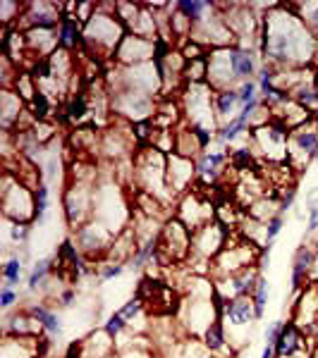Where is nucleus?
Wrapping results in <instances>:
<instances>
[{"label": "nucleus", "mask_w": 318, "mask_h": 358, "mask_svg": "<svg viewBox=\"0 0 318 358\" xmlns=\"http://www.w3.org/2000/svg\"><path fill=\"white\" fill-rule=\"evenodd\" d=\"M237 93H239V103L246 106V103H251L254 98H259V81L256 79L242 81V84L237 86Z\"/></svg>", "instance_id": "nucleus-36"}, {"label": "nucleus", "mask_w": 318, "mask_h": 358, "mask_svg": "<svg viewBox=\"0 0 318 358\" xmlns=\"http://www.w3.org/2000/svg\"><path fill=\"white\" fill-rule=\"evenodd\" d=\"M204 358H221V356H216V354H206Z\"/></svg>", "instance_id": "nucleus-47"}, {"label": "nucleus", "mask_w": 318, "mask_h": 358, "mask_svg": "<svg viewBox=\"0 0 318 358\" xmlns=\"http://www.w3.org/2000/svg\"><path fill=\"white\" fill-rule=\"evenodd\" d=\"M0 206L10 222H36V196L34 189L19 181L13 172H3V189H0Z\"/></svg>", "instance_id": "nucleus-3"}, {"label": "nucleus", "mask_w": 318, "mask_h": 358, "mask_svg": "<svg viewBox=\"0 0 318 358\" xmlns=\"http://www.w3.org/2000/svg\"><path fill=\"white\" fill-rule=\"evenodd\" d=\"M103 329H106V332L111 334V339H113V341H118L120 334L127 332V329H129V323L125 320V318L120 316V311H118V313H113V316L108 318L106 323H103Z\"/></svg>", "instance_id": "nucleus-33"}, {"label": "nucleus", "mask_w": 318, "mask_h": 358, "mask_svg": "<svg viewBox=\"0 0 318 358\" xmlns=\"http://www.w3.org/2000/svg\"><path fill=\"white\" fill-rule=\"evenodd\" d=\"M318 151V127L311 122L297 127L289 134V146H287V163L294 170H301L309 161H314Z\"/></svg>", "instance_id": "nucleus-10"}, {"label": "nucleus", "mask_w": 318, "mask_h": 358, "mask_svg": "<svg viewBox=\"0 0 318 358\" xmlns=\"http://www.w3.org/2000/svg\"><path fill=\"white\" fill-rule=\"evenodd\" d=\"M22 275H24V261L19 256H10L3 266V279L5 284L3 286H17L22 282Z\"/></svg>", "instance_id": "nucleus-30"}, {"label": "nucleus", "mask_w": 318, "mask_h": 358, "mask_svg": "<svg viewBox=\"0 0 318 358\" xmlns=\"http://www.w3.org/2000/svg\"><path fill=\"white\" fill-rule=\"evenodd\" d=\"M318 251L311 244H301L294 251L292 258V272H289V284L292 291H299L306 282H311V270H314Z\"/></svg>", "instance_id": "nucleus-15"}, {"label": "nucleus", "mask_w": 318, "mask_h": 358, "mask_svg": "<svg viewBox=\"0 0 318 358\" xmlns=\"http://www.w3.org/2000/svg\"><path fill=\"white\" fill-rule=\"evenodd\" d=\"M283 327H285V323L283 320H273L271 325H268V329H266V344H276L278 337H280V332H283Z\"/></svg>", "instance_id": "nucleus-41"}, {"label": "nucleus", "mask_w": 318, "mask_h": 358, "mask_svg": "<svg viewBox=\"0 0 318 358\" xmlns=\"http://www.w3.org/2000/svg\"><path fill=\"white\" fill-rule=\"evenodd\" d=\"M111 110L118 117H125L132 122L149 120L156 113V101L151 93L134 91V89H113L111 91Z\"/></svg>", "instance_id": "nucleus-6"}, {"label": "nucleus", "mask_w": 318, "mask_h": 358, "mask_svg": "<svg viewBox=\"0 0 318 358\" xmlns=\"http://www.w3.org/2000/svg\"><path fill=\"white\" fill-rule=\"evenodd\" d=\"M261 275L263 272L259 270V266H246L223 279H213V282H216V289L221 291L225 299H251Z\"/></svg>", "instance_id": "nucleus-11"}, {"label": "nucleus", "mask_w": 318, "mask_h": 358, "mask_svg": "<svg viewBox=\"0 0 318 358\" xmlns=\"http://www.w3.org/2000/svg\"><path fill=\"white\" fill-rule=\"evenodd\" d=\"M314 208H318V186H314V189L306 194V213L314 211Z\"/></svg>", "instance_id": "nucleus-43"}, {"label": "nucleus", "mask_w": 318, "mask_h": 358, "mask_svg": "<svg viewBox=\"0 0 318 358\" xmlns=\"http://www.w3.org/2000/svg\"><path fill=\"white\" fill-rule=\"evenodd\" d=\"M261 358H276V349H273L271 344H266V346H263V351H261Z\"/></svg>", "instance_id": "nucleus-45"}, {"label": "nucleus", "mask_w": 318, "mask_h": 358, "mask_svg": "<svg viewBox=\"0 0 318 358\" xmlns=\"http://www.w3.org/2000/svg\"><path fill=\"white\" fill-rule=\"evenodd\" d=\"M223 323L225 327L244 329L251 323H256V313L251 299H228L223 308Z\"/></svg>", "instance_id": "nucleus-17"}, {"label": "nucleus", "mask_w": 318, "mask_h": 358, "mask_svg": "<svg viewBox=\"0 0 318 358\" xmlns=\"http://www.w3.org/2000/svg\"><path fill=\"white\" fill-rule=\"evenodd\" d=\"M230 165L237 172H256V158H254V148H234L230 151Z\"/></svg>", "instance_id": "nucleus-29"}, {"label": "nucleus", "mask_w": 318, "mask_h": 358, "mask_svg": "<svg viewBox=\"0 0 318 358\" xmlns=\"http://www.w3.org/2000/svg\"><path fill=\"white\" fill-rule=\"evenodd\" d=\"M232 229L223 227L218 220H211L201 229H196L191 234V258H199L204 263H213L218 258V253L225 249L228 236Z\"/></svg>", "instance_id": "nucleus-9"}, {"label": "nucleus", "mask_w": 318, "mask_h": 358, "mask_svg": "<svg viewBox=\"0 0 318 358\" xmlns=\"http://www.w3.org/2000/svg\"><path fill=\"white\" fill-rule=\"evenodd\" d=\"M225 165H230V148L228 151H206L196 158V181L201 186H216L223 177Z\"/></svg>", "instance_id": "nucleus-14"}, {"label": "nucleus", "mask_w": 318, "mask_h": 358, "mask_svg": "<svg viewBox=\"0 0 318 358\" xmlns=\"http://www.w3.org/2000/svg\"><path fill=\"white\" fill-rule=\"evenodd\" d=\"M127 34V26L120 22L118 13H106L98 8L96 15L84 24V46L91 58H113L120 41Z\"/></svg>", "instance_id": "nucleus-2"}, {"label": "nucleus", "mask_w": 318, "mask_h": 358, "mask_svg": "<svg viewBox=\"0 0 318 358\" xmlns=\"http://www.w3.org/2000/svg\"><path fill=\"white\" fill-rule=\"evenodd\" d=\"M94 206H96V189L94 181L89 179H70L67 189L63 194V213L67 227L79 229L81 225L94 220Z\"/></svg>", "instance_id": "nucleus-4"}, {"label": "nucleus", "mask_w": 318, "mask_h": 358, "mask_svg": "<svg viewBox=\"0 0 318 358\" xmlns=\"http://www.w3.org/2000/svg\"><path fill=\"white\" fill-rule=\"evenodd\" d=\"M273 349H276V358H292V356L301 354V351H309L304 344V337H301L299 327L294 323L285 325L280 337H278V341L273 344Z\"/></svg>", "instance_id": "nucleus-19"}, {"label": "nucleus", "mask_w": 318, "mask_h": 358, "mask_svg": "<svg viewBox=\"0 0 318 358\" xmlns=\"http://www.w3.org/2000/svg\"><path fill=\"white\" fill-rule=\"evenodd\" d=\"M311 122L318 127V110H314V113H311Z\"/></svg>", "instance_id": "nucleus-46"}, {"label": "nucleus", "mask_w": 318, "mask_h": 358, "mask_svg": "<svg viewBox=\"0 0 318 358\" xmlns=\"http://www.w3.org/2000/svg\"><path fill=\"white\" fill-rule=\"evenodd\" d=\"M81 46H84V26L74 17H63L58 26V48L72 53Z\"/></svg>", "instance_id": "nucleus-21"}, {"label": "nucleus", "mask_w": 318, "mask_h": 358, "mask_svg": "<svg viewBox=\"0 0 318 358\" xmlns=\"http://www.w3.org/2000/svg\"><path fill=\"white\" fill-rule=\"evenodd\" d=\"M153 53H156V41L136 34H125V38L120 41L118 51H115L113 60L120 67H136V65H146L153 63Z\"/></svg>", "instance_id": "nucleus-12"}, {"label": "nucleus", "mask_w": 318, "mask_h": 358, "mask_svg": "<svg viewBox=\"0 0 318 358\" xmlns=\"http://www.w3.org/2000/svg\"><path fill=\"white\" fill-rule=\"evenodd\" d=\"M175 8L191 22V29L204 24V22L211 17V15H216V10H218L216 3H206V0H177Z\"/></svg>", "instance_id": "nucleus-23"}, {"label": "nucleus", "mask_w": 318, "mask_h": 358, "mask_svg": "<svg viewBox=\"0 0 318 358\" xmlns=\"http://www.w3.org/2000/svg\"><path fill=\"white\" fill-rule=\"evenodd\" d=\"M17 301H19L17 289H13V286H3V289H0V308H3V311H13V308L17 306Z\"/></svg>", "instance_id": "nucleus-40"}, {"label": "nucleus", "mask_w": 318, "mask_h": 358, "mask_svg": "<svg viewBox=\"0 0 318 358\" xmlns=\"http://www.w3.org/2000/svg\"><path fill=\"white\" fill-rule=\"evenodd\" d=\"M58 168H60V163H58V158H51L46 165V177L48 179H56L58 177Z\"/></svg>", "instance_id": "nucleus-44"}, {"label": "nucleus", "mask_w": 318, "mask_h": 358, "mask_svg": "<svg viewBox=\"0 0 318 358\" xmlns=\"http://www.w3.org/2000/svg\"><path fill=\"white\" fill-rule=\"evenodd\" d=\"M29 234H31V225L10 222V239H13V244H26Z\"/></svg>", "instance_id": "nucleus-37"}, {"label": "nucleus", "mask_w": 318, "mask_h": 358, "mask_svg": "<svg viewBox=\"0 0 318 358\" xmlns=\"http://www.w3.org/2000/svg\"><path fill=\"white\" fill-rule=\"evenodd\" d=\"M26 113V103L15 93L13 89L0 91V124L3 131H15L19 124V120Z\"/></svg>", "instance_id": "nucleus-18"}, {"label": "nucleus", "mask_w": 318, "mask_h": 358, "mask_svg": "<svg viewBox=\"0 0 318 358\" xmlns=\"http://www.w3.org/2000/svg\"><path fill=\"white\" fill-rule=\"evenodd\" d=\"M259 53L276 67H306L318 55V38L287 3H278L261 17Z\"/></svg>", "instance_id": "nucleus-1"}, {"label": "nucleus", "mask_w": 318, "mask_h": 358, "mask_svg": "<svg viewBox=\"0 0 318 358\" xmlns=\"http://www.w3.org/2000/svg\"><path fill=\"white\" fill-rule=\"evenodd\" d=\"M191 258V232L180 222L175 215L163 222V229L158 234V261L161 268L180 266Z\"/></svg>", "instance_id": "nucleus-5"}, {"label": "nucleus", "mask_w": 318, "mask_h": 358, "mask_svg": "<svg viewBox=\"0 0 318 358\" xmlns=\"http://www.w3.org/2000/svg\"><path fill=\"white\" fill-rule=\"evenodd\" d=\"M292 98L306 110H318V76H311L309 81H301L297 89L292 91Z\"/></svg>", "instance_id": "nucleus-26"}, {"label": "nucleus", "mask_w": 318, "mask_h": 358, "mask_svg": "<svg viewBox=\"0 0 318 358\" xmlns=\"http://www.w3.org/2000/svg\"><path fill=\"white\" fill-rule=\"evenodd\" d=\"M294 201H297V186H285L283 189V196H280V201H278V211H280L283 215L287 213V211H292L294 208Z\"/></svg>", "instance_id": "nucleus-39"}, {"label": "nucleus", "mask_w": 318, "mask_h": 358, "mask_svg": "<svg viewBox=\"0 0 318 358\" xmlns=\"http://www.w3.org/2000/svg\"><path fill=\"white\" fill-rule=\"evenodd\" d=\"M13 91L17 93L24 103H31L36 98V93H38V81L34 79V74H31V72L19 70L17 79H15V84H13Z\"/></svg>", "instance_id": "nucleus-28"}, {"label": "nucleus", "mask_w": 318, "mask_h": 358, "mask_svg": "<svg viewBox=\"0 0 318 358\" xmlns=\"http://www.w3.org/2000/svg\"><path fill=\"white\" fill-rule=\"evenodd\" d=\"M251 304H254V313H256V320H261L263 313H266V306H268V279L261 275L259 284H256V291L251 296Z\"/></svg>", "instance_id": "nucleus-31"}, {"label": "nucleus", "mask_w": 318, "mask_h": 358, "mask_svg": "<svg viewBox=\"0 0 318 358\" xmlns=\"http://www.w3.org/2000/svg\"><path fill=\"white\" fill-rule=\"evenodd\" d=\"M81 346H84V358H111L115 351V341L103 327L81 339Z\"/></svg>", "instance_id": "nucleus-22"}, {"label": "nucleus", "mask_w": 318, "mask_h": 358, "mask_svg": "<svg viewBox=\"0 0 318 358\" xmlns=\"http://www.w3.org/2000/svg\"><path fill=\"white\" fill-rule=\"evenodd\" d=\"M283 225H285V215L276 213L271 220H266V249H273V241L278 239V234L283 232Z\"/></svg>", "instance_id": "nucleus-34"}, {"label": "nucleus", "mask_w": 318, "mask_h": 358, "mask_svg": "<svg viewBox=\"0 0 318 358\" xmlns=\"http://www.w3.org/2000/svg\"><path fill=\"white\" fill-rule=\"evenodd\" d=\"M34 196H36V222H43L48 208H51V186L43 181V184L34 191Z\"/></svg>", "instance_id": "nucleus-32"}, {"label": "nucleus", "mask_w": 318, "mask_h": 358, "mask_svg": "<svg viewBox=\"0 0 318 358\" xmlns=\"http://www.w3.org/2000/svg\"><path fill=\"white\" fill-rule=\"evenodd\" d=\"M56 258H41V261H36L34 263V268H31V272H29V279H26V289L29 291H36L38 286H43L46 284V279H48V275L56 270Z\"/></svg>", "instance_id": "nucleus-27"}, {"label": "nucleus", "mask_w": 318, "mask_h": 358, "mask_svg": "<svg viewBox=\"0 0 318 358\" xmlns=\"http://www.w3.org/2000/svg\"><path fill=\"white\" fill-rule=\"evenodd\" d=\"M144 308H146V301L141 299V296H134V299H129L127 304L120 308V316H122L125 320L132 325V323L136 320V318L141 316V313H144Z\"/></svg>", "instance_id": "nucleus-35"}, {"label": "nucleus", "mask_w": 318, "mask_h": 358, "mask_svg": "<svg viewBox=\"0 0 318 358\" xmlns=\"http://www.w3.org/2000/svg\"><path fill=\"white\" fill-rule=\"evenodd\" d=\"M115 236L118 234H115L113 229H108L106 225L91 220V222L81 225L79 229H74L72 241L77 249H79L81 256L89 258V261H96V258H101V256H108Z\"/></svg>", "instance_id": "nucleus-8"}, {"label": "nucleus", "mask_w": 318, "mask_h": 358, "mask_svg": "<svg viewBox=\"0 0 318 358\" xmlns=\"http://www.w3.org/2000/svg\"><path fill=\"white\" fill-rule=\"evenodd\" d=\"M201 341H204L206 349L216 356L223 354V351H228V327H225L223 318H218V320H213L208 325V329L204 332Z\"/></svg>", "instance_id": "nucleus-25"}, {"label": "nucleus", "mask_w": 318, "mask_h": 358, "mask_svg": "<svg viewBox=\"0 0 318 358\" xmlns=\"http://www.w3.org/2000/svg\"><path fill=\"white\" fill-rule=\"evenodd\" d=\"M175 218L194 234L196 229H201L204 225L211 222V220H216V203H213L211 198H206L201 191L191 189L189 194H184L180 198Z\"/></svg>", "instance_id": "nucleus-7"}, {"label": "nucleus", "mask_w": 318, "mask_h": 358, "mask_svg": "<svg viewBox=\"0 0 318 358\" xmlns=\"http://www.w3.org/2000/svg\"><path fill=\"white\" fill-rule=\"evenodd\" d=\"M43 327L41 323L31 316L29 311H15L5 316L3 323V337H41Z\"/></svg>", "instance_id": "nucleus-16"}, {"label": "nucleus", "mask_w": 318, "mask_h": 358, "mask_svg": "<svg viewBox=\"0 0 318 358\" xmlns=\"http://www.w3.org/2000/svg\"><path fill=\"white\" fill-rule=\"evenodd\" d=\"M26 311L41 323L46 337L53 339V337H58V334H63V318H60L56 311H51L46 304H31V306H26Z\"/></svg>", "instance_id": "nucleus-24"}, {"label": "nucleus", "mask_w": 318, "mask_h": 358, "mask_svg": "<svg viewBox=\"0 0 318 358\" xmlns=\"http://www.w3.org/2000/svg\"><path fill=\"white\" fill-rule=\"evenodd\" d=\"M213 110H216V117H218V124L221 127L225 122H230L232 117H237L239 110H242L237 89H223V91L213 93ZM221 127H218V129H221Z\"/></svg>", "instance_id": "nucleus-20"}, {"label": "nucleus", "mask_w": 318, "mask_h": 358, "mask_svg": "<svg viewBox=\"0 0 318 358\" xmlns=\"http://www.w3.org/2000/svg\"><path fill=\"white\" fill-rule=\"evenodd\" d=\"M314 161H316V163H318V151H316V156H314Z\"/></svg>", "instance_id": "nucleus-48"}, {"label": "nucleus", "mask_w": 318, "mask_h": 358, "mask_svg": "<svg viewBox=\"0 0 318 358\" xmlns=\"http://www.w3.org/2000/svg\"><path fill=\"white\" fill-rule=\"evenodd\" d=\"M127 270L125 263H106V266H101V272H98V279L101 282H111V279L120 277V275Z\"/></svg>", "instance_id": "nucleus-38"}, {"label": "nucleus", "mask_w": 318, "mask_h": 358, "mask_svg": "<svg viewBox=\"0 0 318 358\" xmlns=\"http://www.w3.org/2000/svg\"><path fill=\"white\" fill-rule=\"evenodd\" d=\"M74 301H77V291H74V289H63V291H58V304L63 306V308L74 306Z\"/></svg>", "instance_id": "nucleus-42"}, {"label": "nucleus", "mask_w": 318, "mask_h": 358, "mask_svg": "<svg viewBox=\"0 0 318 358\" xmlns=\"http://www.w3.org/2000/svg\"><path fill=\"white\" fill-rule=\"evenodd\" d=\"M196 181V161L184 158L180 153L168 156V189L175 198H182L191 191V184Z\"/></svg>", "instance_id": "nucleus-13"}]
</instances>
